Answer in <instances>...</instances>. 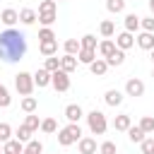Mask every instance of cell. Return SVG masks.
Listing matches in <instances>:
<instances>
[{"mask_svg":"<svg viewBox=\"0 0 154 154\" xmlns=\"http://www.w3.org/2000/svg\"><path fill=\"white\" fill-rule=\"evenodd\" d=\"M48 72H55V70H60V58H55V55H51V58H46V65H43Z\"/></svg>","mask_w":154,"mask_h":154,"instance_id":"cell-36","label":"cell"},{"mask_svg":"<svg viewBox=\"0 0 154 154\" xmlns=\"http://www.w3.org/2000/svg\"><path fill=\"white\" fill-rule=\"evenodd\" d=\"M14 87H17V91L22 94V96H31V91H34V75H29V72H17L14 75Z\"/></svg>","mask_w":154,"mask_h":154,"instance_id":"cell-3","label":"cell"},{"mask_svg":"<svg viewBox=\"0 0 154 154\" xmlns=\"http://www.w3.org/2000/svg\"><path fill=\"white\" fill-rule=\"evenodd\" d=\"M22 108H24L26 113H34V111H36V99H34V96H24V99H22Z\"/></svg>","mask_w":154,"mask_h":154,"instance_id":"cell-37","label":"cell"},{"mask_svg":"<svg viewBox=\"0 0 154 154\" xmlns=\"http://www.w3.org/2000/svg\"><path fill=\"white\" fill-rule=\"evenodd\" d=\"M89 70H91V75H96V77H103V75H106V70H108V63H106L103 58H96V60L89 65Z\"/></svg>","mask_w":154,"mask_h":154,"instance_id":"cell-16","label":"cell"},{"mask_svg":"<svg viewBox=\"0 0 154 154\" xmlns=\"http://www.w3.org/2000/svg\"><path fill=\"white\" fill-rule=\"evenodd\" d=\"M130 125H132V120H130V116H128V113H120V116H116V120H113V128H116V130H120V132H128V130H130Z\"/></svg>","mask_w":154,"mask_h":154,"instance_id":"cell-15","label":"cell"},{"mask_svg":"<svg viewBox=\"0 0 154 154\" xmlns=\"http://www.w3.org/2000/svg\"><path fill=\"white\" fill-rule=\"evenodd\" d=\"M75 67H77V55H67V53H65V55L60 58V70H65V72L70 75Z\"/></svg>","mask_w":154,"mask_h":154,"instance_id":"cell-21","label":"cell"},{"mask_svg":"<svg viewBox=\"0 0 154 154\" xmlns=\"http://www.w3.org/2000/svg\"><path fill=\"white\" fill-rule=\"evenodd\" d=\"M12 140V128L7 125V123H0V142L5 144V142H10Z\"/></svg>","mask_w":154,"mask_h":154,"instance_id":"cell-34","label":"cell"},{"mask_svg":"<svg viewBox=\"0 0 154 154\" xmlns=\"http://www.w3.org/2000/svg\"><path fill=\"white\" fill-rule=\"evenodd\" d=\"M140 128L147 132V135H154V116H144L140 120Z\"/></svg>","mask_w":154,"mask_h":154,"instance_id":"cell-30","label":"cell"},{"mask_svg":"<svg viewBox=\"0 0 154 154\" xmlns=\"http://www.w3.org/2000/svg\"><path fill=\"white\" fill-rule=\"evenodd\" d=\"M116 149H118V147H116V142L106 140V142H103V144L99 147V154H116Z\"/></svg>","mask_w":154,"mask_h":154,"instance_id":"cell-39","label":"cell"},{"mask_svg":"<svg viewBox=\"0 0 154 154\" xmlns=\"http://www.w3.org/2000/svg\"><path fill=\"white\" fill-rule=\"evenodd\" d=\"M24 125H26L29 130H38V128H41V120H38V116H26V118H24Z\"/></svg>","mask_w":154,"mask_h":154,"instance_id":"cell-38","label":"cell"},{"mask_svg":"<svg viewBox=\"0 0 154 154\" xmlns=\"http://www.w3.org/2000/svg\"><path fill=\"white\" fill-rule=\"evenodd\" d=\"M152 77H154V72H152Z\"/></svg>","mask_w":154,"mask_h":154,"instance_id":"cell-47","label":"cell"},{"mask_svg":"<svg viewBox=\"0 0 154 154\" xmlns=\"http://www.w3.org/2000/svg\"><path fill=\"white\" fill-rule=\"evenodd\" d=\"M55 2H60V0H55Z\"/></svg>","mask_w":154,"mask_h":154,"instance_id":"cell-48","label":"cell"},{"mask_svg":"<svg viewBox=\"0 0 154 154\" xmlns=\"http://www.w3.org/2000/svg\"><path fill=\"white\" fill-rule=\"evenodd\" d=\"M0 22H2V24H7V26L12 29V26L19 22V12H17V10H12V7H7V10H2V12H0Z\"/></svg>","mask_w":154,"mask_h":154,"instance_id":"cell-7","label":"cell"},{"mask_svg":"<svg viewBox=\"0 0 154 154\" xmlns=\"http://www.w3.org/2000/svg\"><path fill=\"white\" fill-rule=\"evenodd\" d=\"M149 10H152V14H154V0H149Z\"/></svg>","mask_w":154,"mask_h":154,"instance_id":"cell-44","label":"cell"},{"mask_svg":"<svg viewBox=\"0 0 154 154\" xmlns=\"http://www.w3.org/2000/svg\"><path fill=\"white\" fill-rule=\"evenodd\" d=\"M0 154H2V142H0Z\"/></svg>","mask_w":154,"mask_h":154,"instance_id":"cell-45","label":"cell"},{"mask_svg":"<svg viewBox=\"0 0 154 154\" xmlns=\"http://www.w3.org/2000/svg\"><path fill=\"white\" fill-rule=\"evenodd\" d=\"M125 94H128V96H142V94H144V82L137 79V77H130V79L125 82Z\"/></svg>","mask_w":154,"mask_h":154,"instance_id":"cell-6","label":"cell"},{"mask_svg":"<svg viewBox=\"0 0 154 154\" xmlns=\"http://www.w3.org/2000/svg\"><path fill=\"white\" fill-rule=\"evenodd\" d=\"M144 130L140 128V125H130V130H128V137H130V142H137V144H142L144 142Z\"/></svg>","mask_w":154,"mask_h":154,"instance_id":"cell-22","label":"cell"},{"mask_svg":"<svg viewBox=\"0 0 154 154\" xmlns=\"http://www.w3.org/2000/svg\"><path fill=\"white\" fill-rule=\"evenodd\" d=\"M79 43H82V48H89V51H96V36H91V34H84V36L79 38Z\"/></svg>","mask_w":154,"mask_h":154,"instance_id":"cell-31","label":"cell"},{"mask_svg":"<svg viewBox=\"0 0 154 154\" xmlns=\"http://www.w3.org/2000/svg\"><path fill=\"white\" fill-rule=\"evenodd\" d=\"M106 63H108V67H111V65H113V67L123 65V63H125V51H120V48H118V51H116L111 58H106Z\"/></svg>","mask_w":154,"mask_h":154,"instance_id":"cell-27","label":"cell"},{"mask_svg":"<svg viewBox=\"0 0 154 154\" xmlns=\"http://www.w3.org/2000/svg\"><path fill=\"white\" fill-rule=\"evenodd\" d=\"M116 46H118L120 51H128V48H132V46H135V36H132L130 31H123V34H118V36H116Z\"/></svg>","mask_w":154,"mask_h":154,"instance_id":"cell-8","label":"cell"},{"mask_svg":"<svg viewBox=\"0 0 154 154\" xmlns=\"http://www.w3.org/2000/svg\"><path fill=\"white\" fill-rule=\"evenodd\" d=\"M140 26H142L144 31H149V34H154V14H152V17H142V22H140Z\"/></svg>","mask_w":154,"mask_h":154,"instance_id":"cell-40","label":"cell"},{"mask_svg":"<svg viewBox=\"0 0 154 154\" xmlns=\"http://www.w3.org/2000/svg\"><path fill=\"white\" fill-rule=\"evenodd\" d=\"M38 12H55V0H43L38 5Z\"/></svg>","mask_w":154,"mask_h":154,"instance_id":"cell-43","label":"cell"},{"mask_svg":"<svg viewBox=\"0 0 154 154\" xmlns=\"http://www.w3.org/2000/svg\"><path fill=\"white\" fill-rule=\"evenodd\" d=\"M22 152H24V144L19 140H10L2 144V154H22Z\"/></svg>","mask_w":154,"mask_h":154,"instance_id":"cell-17","label":"cell"},{"mask_svg":"<svg viewBox=\"0 0 154 154\" xmlns=\"http://www.w3.org/2000/svg\"><path fill=\"white\" fill-rule=\"evenodd\" d=\"M99 29H101V34H103V36H113V31H116V24H113L111 19H103Z\"/></svg>","mask_w":154,"mask_h":154,"instance_id":"cell-35","label":"cell"},{"mask_svg":"<svg viewBox=\"0 0 154 154\" xmlns=\"http://www.w3.org/2000/svg\"><path fill=\"white\" fill-rule=\"evenodd\" d=\"M51 84L55 87V91H67L70 89V75L65 70H55L51 77Z\"/></svg>","mask_w":154,"mask_h":154,"instance_id":"cell-5","label":"cell"},{"mask_svg":"<svg viewBox=\"0 0 154 154\" xmlns=\"http://www.w3.org/2000/svg\"><path fill=\"white\" fill-rule=\"evenodd\" d=\"M22 154H43V144L38 140H31V142L24 144V152Z\"/></svg>","mask_w":154,"mask_h":154,"instance_id":"cell-26","label":"cell"},{"mask_svg":"<svg viewBox=\"0 0 154 154\" xmlns=\"http://www.w3.org/2000/svg\"><path fill=\"white\" fill-rule=\"evenodd\" d=\"M87 123H89V130H91L94 135H103L106 128H108L106 116H103L101 111H91V113H87Z\"/></svg>","mask_w":154,"mask_h":154,"instance_id":"cell-4","label":"cell"},{"mask_svg":"<svg viewBox=\"0 0 154 154\" xmlns=\"http://www.w3.org/2000/svg\"><path fill=\"white\" fill-rule=\"evenodd\" d=\"M38 51H41L46 58H51V55H55V53H58V41H55V38H53V41H41Z\"/></svg>","mask_w":154,"mask_h":154,"instance_id":"cell-20","label":"cell"},{"mask_svg":"<svg viewBox=\"0 0 154 154\" xmlns=\"http://www.w3.org/2000/svg\"><path fill=\"white\" fill-rule=\"evenodd\" d=\"M38 38H41V41H53V38H55V34H53V29H51V26H43V29L38 31Z\"/></svg>","mask_w":154,"mask_h":154,"instance_id":"cell-42","label":"cell"},{"mask_svg":"<svg viewBox=\"0 0 154 154\" xmlns=\"http://www.w3.org/2000/svg\"><path fill=\"white\" fill-rule=\"evenodd\" d=\"M26 53V36L17 29H7L0 34V60L17 63Z\"/></svg>","mask_w":154,"mask_h":154,"instance_id":"cell-1","label":"cell"},{"mask_svg":"<svg viewBox=\"0 0 154 154\" xmlns=\"http://www.w3.org/2000/svg\"><path fill=\"white\" fill-rule=\"evenodd\" d=\"M55 19H58V17H55V12H38V22H41L43 26H51Z\"/></svg>","mask_w":154,"mask_h":154,"instance_id":"cell-32","label":"cell"},{"mask_svg":"<svg viewBox=\"0 0 154 154\" xmlns=\"http://www.w3.org/2000/svg\"><path fill=\"white\" fill-rule=\"evenodd\" d=\"M41 130H43L46 135H53V132L58 130V123H55V118H43V120H41Z\"/></svg>","mask_w":154,"mask_h":154,"instance_id":"cell-29","label":"cell"},{"mask_svg":"<svg viewBox=\"0 0 154 154\" xmlns=\"http://www.w3.org/2000/svg\"><path fill=\"white\" fill-rule=\"evenodd\" d=\"M82 116H84V113H82V106H79V103H70V106H65V118H67L70 123H79Z\"/></svg>","mask_w":154,"mask_h":154,"instance_id":"cell-10","label":"cell"},{"mask_svg":"<svg viewBox=\"0 0 154 154\" xmlns=\"http://www.w3.org/2000/svg\"><path fill=\"white\" fill-rule=\"evenodd\" d=\"M140 22H142V17H137L135 12H130V14H125V31H137L140 29Z\"/></svg>","mask_w":154,"mask_h":154,"instance_id":"cell-19","label":"cell"},{"mask_svg":"<svg viewBox=\"0 0 154 154\" xmlns=\"http://www.w3.org/2000/svg\"><path fill=\"white\" fill-rule=\"evenodd\" d=\"M77 144H79V154H96V140L94 137H82Z\"/></svg>","mask_w":154,"mask_h":154,"instance_id":"cell-13","label":"cell"},{"mask_svg":"<svg viewBox=\"0 0 154 154\" xmlns=\"http://www.w3.org/2000/svg\"><path fill=\"white\" fill-rule=\"evenodd\" d=\"M103 101H106L108 106H120V103H123V91H118V89H108V91L103 94Z\"/></svg>","mask_w":154,"mask_h":154,"instance_id":"cell-14","label":"cell"},{"mask_svg":"<svg viewBox=\"0 0 154 154\" xmlns=\"http://www.w3.org/2000/svg\"><path fill=\"white\" fill-rule=\"evenodd\" d=\"M116 51H118V46H116V41H111V38H106V41H101V43H99V53H101V58H103V60H106V58H111Z\"/></svg>","mask_w":154,"mask_h":154,"instance_id":"cell-11","label":"cell"},{"mask_svg":"<svg viewBox=\"0 0 154 154\" xmlns=\"http://www.w3.org/2000/svg\"><path fill=\"white\" fill-rule=\"evenodd\" d=\"M140 147H142V154H154V137H144Z\"/></svg>","mask_w":154,"mask_h":154,"instance_id":"cell-41","label":"cell"},{"mask_svg":"<svg viewBox=\"0 0 154 154\" xmlns=\"http://www.w3.org/2000/svg\"><path fill=\"white\" fill-rule=\"evenodd\" d=\"M137 46L140 48H144V51H154V34H149V31H142L137 38Z\"/></svg>","mask_w":154,"mask_h":154,"instance_id":"cell-12","label":"cell"},{"mask_svg":"<svg viewBox=\"0 0 154 154\" xmlns=\"http://www.w3.org/2000/svg\"><path fill=\"white\" fill-rule=\"evenodd\" d=\"M82 140V128H79V123H70L67 128H63L60 132H58V144H63V147H70V144H75V142H79Z\"/></svg>","mask_w":154,"mask_h":154,"instance_id":"cell-2","label":"cell"},{"mask_svg":"<svg viewBox=\"0 0 154 154\" xmlns=\"http://www.w3.org/2000/svg\"><path fill=\"white\" fill-rule=\"evenodd\" d=\"M31 132H34V130H29V128L22 123V125L17 128V132H14V140H19L22 144H26V142H31Z\"/></svg>","mask_w":154,"mask_h":154,"instance_id":"cell-23","label":"cell"},{"mask_svg":"<svg viewBox=\"0 0 154 154\" xmlns=\"http://www.w3.org/2000/svg\"><path fill=\"white\" fill-rule=\"evenodd\" d=\"M106 10L111 14H118V12L125 10V0H106Z\"/></svg>","mask_w":154,"mask_h":154,"instance_id":"cell-28","label":"cell"},{"mask_svg":"<svg viewBox=\"0 0 154 154\" xmlns=\"http://www.w3.org/2000/svg\"><path fill=\"white\" fill-rule=\"evenodd\" d=\"M10 103H12V96H10L7 87H2V84H0V108H7Z\"/></svg>","mask_w":154,"mask_h":154,"instance_id":"cell-33","label":"cell"},{"mask_svg":"<svg viewBox=\"0 0 154 154\" xmlns=\"http://www.w3.org/2000/svg\"><path fill=\"white\" fill-rule=\"evenodd\" d=\"M36 19H38V14H36L31 7H24V10L19 12V22H22V24H26V26H31Z\"/></svg>","mask_w":154,"mask_h":154,"instance_id":"cell-18","label":"cell"},{"mask_svg":"<svg viewBox=\"0 0 154 154\" xmlns=\"http://www.w3.org/2000/svg\"><path fill=\"white\" fill-rule=\"evenodd\" d=\"M77 60H79V63H84V65H91V63L96 60V51H89V48H82V51L77 53Z\"/></svg>","mask_w":154,"mask_h":154,"instance_id":"cell-24","label":"cell"},{"mask_svg":"<svg viewBox=\"0 0 154 154\" xmlns=\"http://www.w3.org/2000/svg\"><path fill=\"white\" fill-rule=\"evenodd\" d=\"M51 77H53V72H48L46 67H41V70H36V75H34V84L41 89V87H48L51 84Z\"/></svg>","mask_w":154,"mask_h":154,"instance_id":"cell-9","label":"cell"},{"mask_svg":"<svg viewBox=\"0 0 154 154\" xmlns=\"http://www.w3.org/2000/svg\"><path fill=\"white\" fill-rule=\"evenodd\" d=\"M79 51H82L79 38H67V41H65V53H67V55H77Z\"/></svg>","mask_w":154,"mask_h":154,"instance_id":"cell-25","label":"cell"},{"mask_svg":"<svg viewBox=\"0 0 154 154\" xmlns=\"http://www.w3.org/2000/svg\"><path fill=\"white\" fill-rule=\"evenodd\" d=\"M152 60H154V51H152Z\"/></svg>","mask_w":154,"mask_h":154,"instance_id":"cell-46","label":"cell"}]
</instances>
